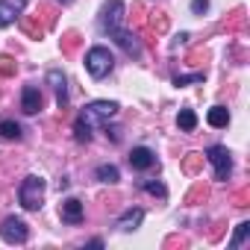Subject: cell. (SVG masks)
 I'll return each instance as SVG.
<instances>
[{
  "label": "cell",
  "mask_w": 250,
  "mask_h": 250,
  "mask_svg": "<svg viewBox=\"0 0 250 250\" xmlns=\"http://www.w3.org/2000/svg\"><path fill=\"white\" fill-rule=\"evenodd\" d=\"M130 165H133L136 171H150V168L156 165V153H153L150 147H133V150H130Z\"/></svg>",
  "instance_id": "ba28073f"
},
{
  "label": "cell",
  "mask_w": 250,
  "mask_h": 250,
  "mask_svg": "<svg viewBox=\"0 0 250 250\" xmlns=\"http://www.w3.org/2000/svg\"><path fill=\"white\" fill-rule=\"evenodd\" d=\"M39 15L44 18V27H53V21H56V15H53V9H50V6H39Z\"/></svg>",
  "instance_id": "83f0119b"
},
{
  "label": "cell",
  "mask_w": 250,
  "mask_h": 250,
  "mask_svg": "<svg viewBox=\"0 0 250 250\" xmlns=\"http://www.w3.org/2000/svg\"><path fill=\"white\" fill-rule=\"evenodd\" d=\"M206 159L215 165V180L227 183V180H229V174H232V156H229V150H227V147H221V145H215V147H209V150H206Z\"/></svg>",
  "instance_id": "277c9868"
},
{
  "label": "cell",
  "mask_w": 250,
  "mask_h": 250,
  "mask_svg": "<svg viewBox=\"0 0 250 250\" xmlns=\"http://www.w3.org/2000/svg\"><path fill=\"white\" fill-rule=\"evenodd\" d=\"M47 83H50L53 91H56V106L65 109V106H68V80H65V74H62V71H50V74H47Z\"/></svg>",
  "instance_id": "30bf717a"
},
{
  "label": "cell",
  "mask_w": 250,
  "mask_h": 250,
  "mask_svg": "<svg viewBox=\"0 0 250 250\" xmlns=\"http://www.w3.org/2000/svg\"><path fill=\"white\" fill-rule=\"evenodd\" d=\"M124 12H127L124 0H109V3L103 6V12H100V27H103V33H109V36L118 42V47L127 53V56L139 59V56H142V44H139L136 33H130V30H124V27H121L124 18H127Z\"/></svg>",
  "instance_id": "6da1fadb"
},
{
  "label": "cell",
  "mask_w": 250,
  "mask_h": 250,
  "mask_svg": "<svg viewBox=\"0 0 250 250\" xmlns=\"http://www.w3.org/2000/svg\"><path fill=\"white\" fill-rule=\"evenodd\" d=\"M177 124H180V130H183V133H191V130L197 127V115H194L191 109H180Z\"/></svg>",
  "instance_id": "9a60e30c"
},
{
  "label": "cell",
  "mask_w": 250,
  "mask_h": 250,
  "mask_svg": "<svg viewBox=\"0 0 250 250\" xmlns=\"http://www.w3.org/2000/svg\"><path fill=\"white\" fill-rule=\"evenodd\" d=\"M209 9V0H191V12L194 15H203Z\"/></svg>",
  "instance_id": "f1b7e54d"
},
{
  "label": "cell",
  "mask_w": 250,
  "mask_h": 250,
  "mask_svg": "<svg viewBox=\"0 0 250 250\" xmlns=\"http://www.w3.org/2000/svg\"><path fill=\"white\" fill-rule=\"evenodd\" d=\"M0 238L9 241V244H24L30 238V229L21 218H6L3 224H0Z\"/></svg>",
  "instance_id": "8992f818"
},
{
  "label": "cell",
  "mask_w": 250,
  "mask_h": 250,
  "mask_svg": "<svg viewBox=\"0 0 250 250\" xmlns=\"http://www.w3.org/2000/svg\"><path fill=\"white\" fill-rule=\"evenodd\" d=\"M97 180H100V183H118L121 174H118L115 165H100V168H97Z\"/></svg>",
  "instance_id": "ffe728a7"
},
{
  "label": "cell",
  "mask_w": 250,
  "mask_h": 250,
  "mask_svg": "<svg viewBox=\"0 0 250 250\" xmlns=\"http://www.w3.org/2000/svg\"><path fill=\"white\" fill-rule=\"evenodd\" d=\"M244 24H247L244 12H241V9H235V12L224 21V30H227V33H235V30H244Z\"/></svg>",
  "instance_id": "e0dca14e"
},
{
  "label": "cell",
  "mask_w": 250,
  "mask_h": 250,
  "mask_svg": "<svg viewBox=\"0 0 250 250\" xmlns=\"http://www.w3.org/2000/svg\"><path fill=\"white\" fill-rule=\"evenodd\" d=\"M206 197H209V188L203 183H194V188L186 194V203H197V200H206Z\"/></svg>",
  "instance_id": "44dd1931"
},
{
  "label": "cell",
  "mask_w": 250,
  "mask_h": 250,
  "mask_svg": "<svg viewBox=\"0 0 250 250\" xmlns=\"http://www.w3.org/2000/svg\"><path fill=\"white\" fill-rule=\"evenodd\" d=\"M206 121L212 124L215 130H224L227 124H229V112H227L224 106H212V109H209V115H206Z\"/></svg>",
  "instance_id": "4fadbf2b"
},
{
  "label": "cell",
  "mask_w": 250,
  "mask_h": 250,
  "mask_svg": "<svg viewBox=\"0 0 250 250\" xmlns=\"http://www.w3.org/2000/svg\"><path fill=\"white\" fill-rule=\"evenodd\" d=\"M203 77H206L203 71H197V74H183V77L177 74V77H174V85H191V83H203Z\"/></svg>",
  "instance_id": "603a6c76"
},
{
  "label": "cell",
  "mask_w": 250,
  "mask_h": 250,
  "mask_svg": "<svg viewBox=\"0 0 250 250\" xmlns=\"http://www.w3.org/2000/svg\"><path fill=\"white\" fill-rule=\"evenodd\" d=\"M59 215H62V221H65V224H83V218H85V212H83V203H80L77 197H68V200H62V206H59Z\"/></svg>",
  "instance_id": "9c48e42d"
},
{
  "label": "cell",
  "mask_w": 250,
  "mask_h": 250,
  "mask_svg": "<svg viewBox=\"0 0 250 250\" xmlns=\"http://www.w3.org/2000/svg\"><path fill=\"white\" fill-rule=\"evenodd\" d=\"M150 27H153L156 33H165V30H168V18H165V12H153V18H150Z\"/></svg>",
  "instance_id": "484cf974"
},
{
  "label": "cell",
  "mask_w": 250,
  "mask_h": 250,
  "mask_svg": "<svg viewBox=\"0 0 250 250\" xmlns=\"http://www.w3.org/2000/svg\"><path fill=\"white\" fill-rule=\"evenodd\" d=\"M18 71V65H15V59L9 56V53H3L0 56V77H12Z\"/></svg>",
  "instance_id": "7402d4cb"
},
{
  "label": "cell",
  "mask_w": 250,
  "mask_h": 250,
  "mask_svg": "<svg viewBox=\"0 0 250 250\" xmlns=\"http://www.w3.org/2000/svg\"><path fill=\"white\" fill-rule=\"evenodd\" d=\"M200 165H203V153H188L186 162H183V171H186L188 177H194V174L200 171Z\"/></svg>",
  "instance_id": "d6986e66"
},
{
  "label": "cell",
  "mask_w": 250,
  "mask_h": 250,
  "mask_svg": "<svg viewBox=\"0 0 250 250\" xmlns=\"http://www.w3.org/2000/svg\"><path fill=\"white\" fill-rule=\"evenodd\" d=\"M250 235V221H244V224H238V229H235V238H232V247H238L244 238Z\"/></svg>",
  "instance_id": "4316f807"
},
{
  "label": "cell",
  "mask_w": 250,
  "mask_h": 250,
  "mask_svg": "<svg viewBox=\"0 0 250 250\" xmlns=\"http://www.w3.org/2000/svg\"><path fill=\"white\" fill-rule=\"evenodd\" d=\"M142 221H145V212H142V209H127V212L118 218V227H121L124 232H133Z\"/></svg>",
  "instance_id": "7c38bea8"
},
{
  "label": "cell",
  "mask_w": 250,
  "mask_h": 250,
  "mask_svg": "<svg viewBox=\"0 0 250 250\" xmlns=\"http://www.w3.org/2000/svg\"><path fill=\"white\" fill-rule=\"evenodd\" d=\"M18 21H21V27H24L27 36H33V39H42V36H44V27L39 24V15H36V18H27V15L21 18V15H18Z\"/></svg>",
  "instance_id": "5bb4252c"
},
{
  "label": "cell",
  "mask_w": 250,
  "mask_h": 250,
  "mask_svg": "<svg viewBox=\"0 0 250 250\" xmlns=\"http://www.w3.org/2000/svg\"><path fill=\"white\" fill-rule=\"evenodd\" d=\"M235 206H247V191H238L235 194Z\"/></svg>",
  "instance_id": "f546056e"
},
{
  "label": "cell",
  "mask_w": 250,
  "mask_h": 250,
  "mask_svg": "<svg viewBox=\"0 0 250 250\" xmlns=\"http://www.w3.org/2000/svg\"><path fill=\"white\" fill-rule=\"evenodd\" d=\"M56 3H71V0H56Z\"/></svg>",
  "instance_id": "4dcf8cb0"
},
{
  "label": "cell",
  "mask_w": 250,
  "mask_h": 250,
  "mask_svg": "<svg viewBox=\"0 0 250 250\" xmlns=\"http://www.w3.org/2000/svg\"><path fill=\"white\" fill-rule=\"evenodd\" d=\"M115 112H118V103H112V100H94V103L85 106V112L80 118H85L88 124H106L109 118H115Z\"/></svg>",
  "instance_id": "5b68a950"
},
{
  "label": "cell",
  "mask_w": 250,
  "mask_h": 250,
  "mask_svg": "<svg viewBox=\"0 0 250 250\" xmlns=\"http://www.w3.org/2000/svg\"><path fill=\"white\" fill-rule=\"evenodd\" d=\"M44 180L42 177H36V174H30L24 183H21V188H18V200H21V206L24 209H30V212H36V209H42V200H44Z\"/></svg>",
  "instance_id": "7a4b0ae2"
},
{
  "label": "cell",
  "mask_w": 250,
  "mask_h": 250,
  "mask_svg": "<svg viewBox=\"0 0 250 250\" xmlns=\"http://www.w3.org/2000/svg\"><path fill=\"white\" fill-rule=\"evenodd\" d=\"M21 109H24L27 115H36V112L42 109V91H39L36 85H27V88H24V94H21Z\"/></svg>",
  "instance_id": "8fae6325"
},
{
  "label": "cell",
  "mask_w": 250,
  "mask_h": 250,
  "mask_svg": "<svg viewBox=\"0 0 250 250\" xmlns=\"http://www.w3.org/2000/svg\"><path fill=\"white\" fill-rule=\"evenodd\" d=\"M0 136H3L6 142H18L21 139V127L15 121H0Z\"/></svg>",
  "instance_id": "2e32d148"
},
{
  "label": "cell",
  "mask_w": 250,
  "mask_h": 250,
  "mask_svg": "<svg viewBox=\"0 0 250 250\" xmlns=\"http://www.w3.org/2000/svg\"><path fill=\"white\" fill-rule=\"evenodd\" d=\"M142 188H145L147 194H156V197H165V194H168V191H165V186H162V183H153V180H145V183H142Z\"/></svg>",
  "instance_id": "d4e9b609"
},
{
  "label": "cell",
  "mask_w": 250,
  "mask_h": 250,
  "mask_svg": "<svg viewBox=\"0 0 250 250\" xmlns=\"http://www.w3.org/2000/svg\"><path fill=\"white\" fill-rule=\"evenodd\" d=\"M74 136H77V142H91V124H88L85 118H77V124H74Z\"/></svg>",
  "instance_id": "ac0fdd59"
},
{
  "label": "cell",
  "mask_w": 250,
  "mask_h": 250,
  "mask_svg": "<svg viewBox=\"0 0 250 250\" xmlns=\"http://www.w3.org/2000/svg\"><path fill=\"white\" fill-rule=\"evenodd\" d=\"M77 47H80V36H77V33H65V36H62V50H65V53H74Z\"/></svg>",
  "instance_id": "cb8c5ba5"
},
{
  "label": "cell",
  "mask_w": 250,
  "mask_h": 250,
  "mask_svg": "<svg viewBox=\"0 0 250 250\" xmlns=\"http://www.w3.org/2000/svg\"><path fill=\"white\" fill-rule=\"evenodd\" d=\"M27 6V0H0V27H9Z\"/></svg>",
  "instance_id": "52a82bcc"
},
{
  "label": "cell",
  "mask_w": 250,
  "mask_h": 250,
  "mask_svg": "<svg viewBox=\"0 0 250 250\" xmlns=\"http://www.w3.org/2000/svg\"><path fill=\"white\" fill-rule=\"evenodd\" d=\"M112 68H115V56H112L106 47H91V50L85 53V71H88L94 80L109 77Z\"/></svg>",
  "instance_id": "3957f363"
}]
</instances>
